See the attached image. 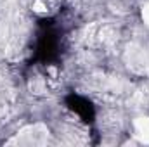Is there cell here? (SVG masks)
<instances>
[{
  "label": "cell",
  "mask_w": 149,
  "mask_h": 147,
  "mask_svg": "<svg viewBox=\"0 0 149 147\" xmlns=\"http://www.w3.org/2000/svg\"><path fill=\"white\" fill-rule=\"evenodd\" d=\"M47 135H49V130H47L43 125H31V126L23 128V130L17 133L16 142H17V144H26V146H31V144H43V142L47 140Z\"/></svg>",
  "instance_id": "1"
},
{
  "label": "cell",
  "mask_w": 149,
  "mask_h": 147,
  "mask_svg": "<svg viewBox=\"0 0 149 147\" xmlns=\"http://www.w3.org/2000/svg\"><path fill=\"white\" fill-rule=\"evenodd\" d=\"M134 135L139 142L149 144V116H141L134 121Z\"/></svg>",
  "instance_id": "2"
},
{
  "label": "cell",
  "mask_w": 149,
  "mask_h": 147,
  "mask_svg": "<svg viewBox=\"0 0 149 147\" xmlns=\"http://www.w3.org/2000/svg\"><path fill=\"white\" fill-rule=\"evenodd\" d=\"M142 17H144V21H146V24L149 26V0L146 2V5H144V9H142Z\"/></svg>",
  "instance_id": "3"
}]
</instances>
